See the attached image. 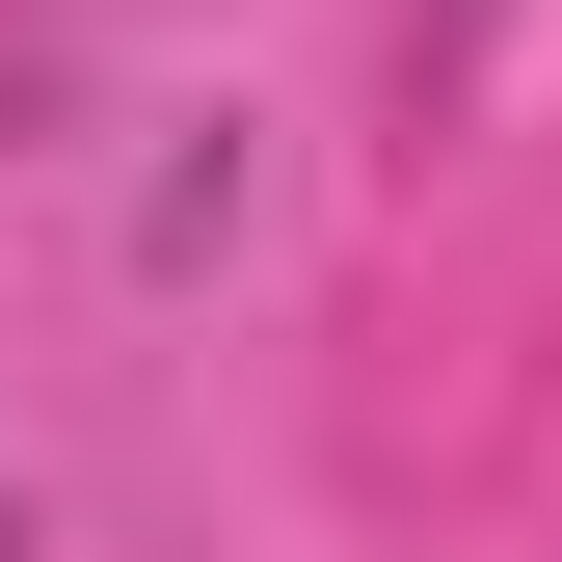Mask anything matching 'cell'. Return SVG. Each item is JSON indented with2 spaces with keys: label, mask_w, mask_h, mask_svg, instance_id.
I'll return each instance as SVG.
<instances>
[{
  "label": "cell",
  "mask_w": 562,
  "mask_h": 562,
  "mask_svg": "<svg viewBox=\"0 0 562 562\" xmlns=\"http://www.w3.org/2000/svg\"><path fill=\"white\" fill-rule=\"evenodd\" d=\"M0 562H27V509H0Z\"/></svg>",
  "instance_id": "obj_1"
}]
</instances>
